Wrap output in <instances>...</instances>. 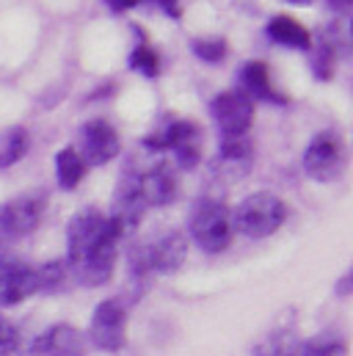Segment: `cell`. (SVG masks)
<instances>
[{
    "mask_svg": "<svg viewBox=\"0 0 353 356\" xmlns=\"http://www.w3.org/2000/svg\"><path fill=\"white\" fill-rule=\"evenodd\" d=\"M124 227L113 216H102L99 210H81L69 221V260L72 276L86 287H102L110 282L116 266V249L124 238Z\"/></svg>",
    "mask_w": 353,
    "mask_h": 356,
    "instance_id": "6da1fadb",
    "label": "cell"
},
{
    "mask_svg": "<svg viewBox=\"0 0 353 356\" xmlns=\"http://www.w3.org/2000/svg\"><path fill=\"white\" fill-rule=\"evenodd\" d=\"M188 229H190V238L199 243V249H204L207 254L227 252L232 243V235H235L232 213L218 199H199L190 210Z\"/></svg>",
    "mask_w": 353,
    "mask_h": 356,
    "instance_id": "7a4b0ae2",
    "label": "cell"
},
{
    "mask_svg": "<svg viewBox=\"0 0 353 356\" xmlns=\"http://www.w3.org/2000/svg\"><path fill=\"white\" fill-rule=\"evenodd\" d=\"M284 218H287V204L276 193L260 191V193L246 196L238 204L232 216V229H238L240 235L252 241H263V238H270L273 232H279Z\"/></svg>",
    "mask_w": 353,
    "mask_h": 356,
    "instance_id": "3957f363",
    "label": "cell"
},
{
    "mask_svg": "<svg viewBox=\"0 0 353 356\" xmlns=\"http://www.w3.org/2000/svg\"><path fill=\"white\" fill-rule=\"evenodd\" d=\"M144 147L155 149V152L169 149V152H174L179 169H193L202 158V130H199V124H193L188 119H176L172 124H166L161 133L147 136Z\"/></svg>",
    "mask_w": 353,
    "mask_h": 356,
    "instance_id": "277c9868",
    "label": "cell"
},
{
    "mask_svg": "<svg viewBox=\"0 0 353 356\" xmlns=\"http://www.w3.org/2000/svg\"><path fill=\"white\" fill-rule=\"evenodd\" d=\"M88 340L97 351L116 354L127 343V307L122 298H108L94 309Z\"/></svg>",
    "mask_w": 353,
    "mask_h": 356,
    "instance_id": "5b68a950",
    "label": "cell"
},
{
    "mask_svg": "<svg viewBox=\"0 0 353 356\" xmlns=\"http://www.w3.org/2000/svg\"><path fill=\"white\" fill-rule=\"evenodd\" d=\"M304 172L318 182H334L345 172V144L337 133H318L304 152Z\"/></svg>",
    "mask_w": 353,
    "mask_h": 356,
    "instance_id": "8992f818",
    "label": "cell"
},
{
    "mask_svg": "<svg viewBox=\"0 0 353 356\" xmlns=\"http://www.w3.org/2000/svg\"><path fill=\"white\" fill-rule=\"evenodd\" d=\"M210 113L224 136H246L254 122V102L243 91H224L213 99Z\"/></svg>",
    "mask_w": 353,
    "mask_h": 356,
    "instance_id": "52a82bcc",
    "label": "cell"
},
{
    "mask_svg": "<svg viewBox=\"0 0 353 356\" xmlns=\"http://www.w3.org/2000/svg\"><path fill=\"white\" fill-rule=\"evenodd\" d=\"M33 293H39L36 268L17 257H0V307H14Z\"/></svg>",
    "mask_w": 353,
    "mask_h": 356,
    "instance_id": "ba28073f",
    "label": "cell"
},
{
    "mask_svg": "<svg viewBox=\"0 0 353 356\" xmlns=\"http://www.w3.org/2000/svg\"><path fill=\"white\" fill-rule=\"evenodd\" d=\"M44 196L42 193H25V196H17L11 199L8 204L0 207V227L6 235H31L39 224H42V216H44Z\"/></svg>",
    "mask_w": 353,
    "mask_h": 356,
    "instance_id": "9c48e42d",
    "label": "cell"
},
{
    "mask_svg": "<svg viewBox=\"0 0 353 356\" xmlns=\"http://www.w3.org/2000/svg\"><path fill=\"white\" fill-rule=\"evenodd\" d=\"M122 149L119 133L105 119H91L81 130V158L86 166H105Z\"/></svg>",
    "mask_w": 353,
    "mask_h": 356,
    "instance_id": "30bf717a",
    "label": "cell"
},
{
    "mask_svg": "<svg viewBox=\"0 0 353 356\" xmlns=\"http://www.w3.org/2000/svg\"><path fill=\"white\" fill-rule=\"evenodd\" d=\"M138 252H141L149 273H174L188 257V241L182 232L172 229V232L161 235L152 246H138Z\"/></svg>",
    "mask_w": 353,
    "mask_h": 356,
    "instance_id": "8fae6325",
    "label": "cell"
},
{
    "mask_svg": "<svg viewBox=\"0 0 353 356\" xmlns=\"http://www.w3.org/2000/svg\"><path fill=\"white\" fill-rule=\"evenodd\" d=\"M31 354L36 356H83L86 354V337L69 326V323H58L53 329H47L31 348Z\"/></svg>",
    "mask_w": 353,
    "mask_h": 356,
    "instance_id": "7c38bea8",
    "label": "cell"
},
{
    "mask_svg": "<svg viewBox=\"0 0 353 356\" xmlns=\"http://www.w3.org/2000/svg\"><path fill=\"white\" fill-rule=\"evenodd\" d=\"M136 188L144 204H155V207H166L172 204L176 196V179L169 166H155L144 175H136Z\"/></svg>",
    "mask_w": 353,
    "mask_h": 356,
    "instance_id": "4fadbf2b",
    "label": "cell"
},
{
    "mask_svg": "<svg viewBox=\"0 0 353 356\" xmlns=\"http://www.w3.org/2000/svg\"><path fill=\"white\" fill-rule=\"evenodd\" d=\"M252 161H254V147L246 136H227L221 149H218V158H215V166L221 169V175L229 179L246 177L249 169H252Z\"/></svg>",
    "mask_w": 353,
    "mask_h": 356,
    "instance_id": "5bb4252c",
    "label": "cell"
},
{
    "mask_svg": "<svg viewBox=\"0 0 353 356\" xmlns=\"http://www.w3.org/2000/svg\"><path fill=\"white\" fill-rule=\"evenodd\" d=\"M240 83H243V89H246V97L252 94V97H257V99L276 102V105L287 102V97H281L279 91L273 89V83H270V70H268L265 61H249V64L240 70Z\"/></svg>",
    "mask_w": 353,
    "mask_h": 356,
    "instance_id": "9a60e30c",
    "label": "cell"
},
{
    "mask_svg": "<svg viewBox=\"0 0 353 356\" xmlns=\"http://www.w3.org/2000/svg\"><path fill=\"white\" fill-rule=\"evenodd\" d=\"M268 36L279 44H287V47H298V50L312 47V33L295 17H287V14H279L268 22Z\"/></svg>",
    "mask_w": 353,
    "mask_h": 356,
    "instance_id": "2e32d148",
    "label": "cell"
},
{
    "mask_svg": "<svg viewBox=\"0 0 353 356\" xmlns=\"http://www.w3.org/2000/svg\"><path fill=\"white\" fill-rule=\"evenodd\" d=\"M86 161L81 158V152L75 147L61 149L56 158V177H58V185L64 191H75L81 185V179L86 177Z\"/></svg>",
    "mask_w": 353,
    "mask_h": 356,
    "instance_id": "e0dca14e",
    "label": "cell"
},
{
    "mask_svg": "<svg viewBox=\"0 0 353 356\" xmlns=\"http://www.w3.org/2000/svg\"><path fill=\"white\" fill-rule=\"evenodd\" d=\"M28 130L25 127H11L0 136V169H8L14 163H19L28 152Z\"/></svg>",
    "mask_w": 353,
    "mask_h": 356,
    "instance_id": "ac0fdd59",
    "label": "cell"
},
{
    "mask_svg": "<svg viewBox=\"0 0 353 356\" xmlns=\"http://www.w3.org/2000/svg\"><path fill=\"white\" fill-rule=\"evenodd\" d=\"M298 346H301V340L293 332L279 329L254 346V356H298Z\"/></svg>",
    "mask_w": 353,
    "mask_h": 356,
    "instance_id": "d6986e66",
    "label": "cell"
},
{
    "mask_svg": "<svg viewBox=\"0 0 353 356\" xmlns=\"http://www.w3.org/2000/svg\"><path fill=\"white\" fill-rule=\"evenodd\" d=\"M69 266L67 260H50L42 268H36V279H39V290L44 293H58L67 287V279H69Z\"/></svg>",
    "mask_w": 353,
    "mask_h": 356,
    "instance_id": "ffe728a7",
    "label": "cell"
},
{
    "mask_svg": "<svg viewBox=\"0 0 353 356\" xmlns=\"http://www.w3.org/2000/svg\"><path fill=\"white\" fill-rule=\"evenodd\" d=\"M298 356H348V343L334 334H320L298 346Z\"/></svg>",
    "mask_w": 353,
    "mask_h": 356,
    "instance_id": "44dd1931",
    "label": "cell"
},
{
    "mask_svg": "<svg viewBox=\"0 0 353 356\" xmlns=\"http://www.w3.org/2000/svg\"><path fill=\"white\" fill-rule=\"evenodd\" d=\"M130 67L138 70V72L147 75V78H155V75L161 72V58H158V53H155L147 42H141V44L133 50V56H130Z\"/></svg>",
    "mask_w": 353,
    "mask_h": 356,
    "instance_id": "7402d4cb",
    "label": "cell"
},
{
    "mask_svg": "<svg viewBox=\"0 0 353 356\" xmlns=\"http://www.w3.org/2000/svg\"><path fill=\"white\" fill-rule=\"evenodd\" d=\"M334 58H337V50H334V44H329V39H323V44L312 50V70L320 81L334 78Z\"/></svg>",
    "mask_w": 353,
    "mask_h": 356,
    "instance_id": "603a6c76",
    "label": "cell"
},
{
    "mask_svg": "<svg viewBox=\"0 0 353 356\" xmlns=\"http://www.w3.org/2000/svg\"><path fill=\"white\" fill-rule=\"evenodd\" d=\"M193 53L207 64H218L227 58V42L224 39H196Z\"/></svg>",
    "mask_w": 353,
    "mask_h": 356,
    "instance_id": "cb8c5ba5",
    "label": "cell"
},
{
    "mask_svg": "<svg viewBox=\"0 0 353 356\" xmlns=\"http://www.w3.org/2000/svg\"><path fill=\"white\" fill-rule=\"evenodd\" d=\"M19 351V332L17 326L0 315V356H14Z\"/></svg>",
    "mask_w": 353,
    "mask_h": 356,
    "instance_id": "d4e9b609",
    "label": "cell"
},
{
    "mask_svg": "<svg viewBox=\"0 0 353 356\" xmlns=\"http://www.w3.org/2000/svg\"><path fill=\"white\" fill-rule=\"evenodd\" d=\"M351 290H353V270H348V273L337 282V296H340V298H348Z\"/></svg>",
    "mask_w": 353,
    "mask_h": 356,
    "instance_id": "484cf974",
    "label": "cell"
},
{
    "mask_svg": "<svg viewBox=\"0 0 353 356\" xmlns=\"http://www.w3.org/2000/svg\"><path fill=\"white\" fill-rule=\"evenodd\" d=\"M141 0H105V6L110 8V11H130V8H136Z\"/></svg>",
    "mask_w": 353,
    "mask_h": 356,
    "instance_id": "4316f807",
    "label": "cell"
},
{
    "mask_svg": "<svg viewBox=\"0 0 353 356\" xmlns=\"http://www.w3.org/2000/svg\"><path fill=\"white\" fill-rule=\"evenodd\" d=\"M158 3H161L172 17H179V14H182V11H179V0H158Z\"/></svg>",
    "mask_w": 353,
    "mask_h": 356,
    "instance_id": "83f0119b",
    "label": "cell"
},
{
    "mask_svg": "<svg viewBox=\"0 0 353 356\" xmlns=\"http://www.w3.org/2000/svg\"><path fill=\"white\" fill-rule=\"evenodd\" d=\"M331 8H337V11H345L348 6H351V0H326Z\"/></svg>",
    "mask_w": 353,
    "mask_h": 356,
    "instance_id": "f1b7e54d",
    "label": "cell"
},
{
    "mask_svg": "<svg viewBox=\"0 0 353 356\" xmlns=\"http://www.w3.org/2000/svg\"><path fill=\"white\" fill-rule=\"evenodd\" d=\"M3 238H6V232H3V227H0V243H3Z\"/></svg>",
    "mask_w": 353,
    "mask_h": 356,
    "instance_id": "f546056e",
    "label": "cell"
},
{
    "mask_svg": "<svg viewBox=\"0 0 353 356\" xmlns=\"http://www.w3.org/2000/svg\"><path fill=\"white\" fill-rule=\"evenodd\" d=\"M290 3H306V0H290Z\"/></svg>",
    "mask_w": 353,
    "mask_h": 356,
    "instance_id": "4dcf8cb0",
    "label": "cell"
}]
</instances>
